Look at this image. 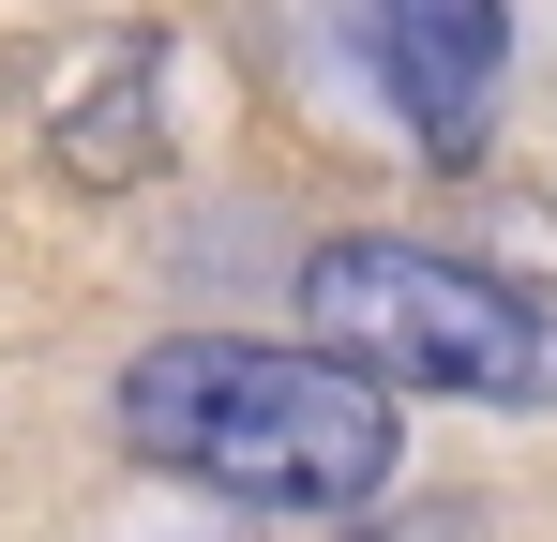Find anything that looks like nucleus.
Returning a JSON list of instances; mask_svg holds the SVG:
<instances>
[{
	"label": "nucleus",
	"instance_id": "nucleus-1",
	"mask_svg": "<svg viewBox=\"0 0 557 542\" xmlns=\"http://www.w3.org/2000/svg\"><path fill=\"white\" fill-rule=\"evenodd\" d=\"M121 438L151 467H182L242 513H376L392 467H407V422L362 361H332L317 332L301 347H257V332H166V347L121 361Z\"/></svg>",
	"mask_w": 557,
	"mask_h": 542
},
{
	"label": "nucleus",
	"instance_id": "nucleus-2",
	"mask_svg": "<svg viewBox=\"0 0 557 542\" xmlns=\"http://www.w3.org/2000/svg\"><path fill=\"white\" fill-rule=\"evenodd\" d=\"M301 332L332 361H362L376 392H467V407H543L557 392V317L512 301L497 271L437 257V242H317L301 257Z\"/></svg>",
	"mask_w": 557,
	"mask_h": 542
},
{
	"label": "nucleus",
	"instance_id": "nucleus-3",
	"mask_svg": "<svg viewBox=\"0 0 557 542\" xmlns=\"http://www.w3.org/2000/svg\"><path fill=\"white\" fill-rule=\"evenodd\" d=\"M362 61L422 167H482L497 90H512V15L497 0H362Z\"/></svg>",
	"mask_w": 557,
	"mask_h": 542
},
{
	"label": "nucleus",
	"instance_id": "nucleus-4",
	"mask_svg": "<svg viewBox=\"0 0 557 542\" xmlns=\"http://www.w3.org/2000/svg\"><path fill=\"white\" fill-rule=\"evenodd\" d=\"M151 136H166V46L121 30V46H91V90L46 121V151H61L76 181H136V167H151Z\"/></svg>",
	"mask_w": 557,
	"mask_h": 542
},
{
	"label": "nucleus",
	"instance_id": "nucleus-5",
	"mask_svg": "<svg viewBox=\"0 0 557 542\" xmlns=\"http://www.w3.org/2000/svg\"><path fill=\"white\" fill-rule=\"evenodd\" d=\"M347 542H497V528H482L467 497H407V513H362Z\"/></svg>",
	"mask_w": 557,
	"mask_h": 542
}]
</instances>
